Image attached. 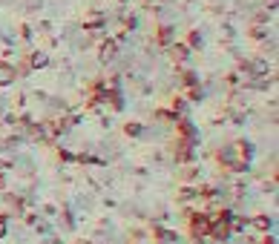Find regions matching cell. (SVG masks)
I'll return each mask as SVG.
<instances>
[{
  "label": "cell",
  "mask_w": 279,
  "mask_h": 244,
  "mask_svg": "<svg viewBox=\"0 0 279 244\" xmlns=\"http://www.w3.org/2000/svg\"><path fill=\"white\" fill-rule=\"evenodd\" d=\"M46 63V55H35V58H32V66H44Z\"/></svg>",
  "instance_id": "obj_6"
},
{
  "label": "cell",
  "mask_w": 279,
  "mask_h": 244,
  "mask_svg": "<svg viewBox=\"0 0 279 244\" xmlns=\"http://www.w3.org/2000/svg\"><path fill=\"white\" fill-rule=\"evenodd\" d=\"M253 224L259 227V230H265V227H270V221H268V218H256V221H253Z\"/></svg>",
  "instance_id": "obj_7"
},
{
  "label": "cell",
  "mask_w": 279,
  "mask_h": 244,
  "mask_svg": "<svg viewBox=\"0 0 279 244\" xmlns=\"http://www.w3.org/2000/svg\"><path fill=\"white\" fill-rule=\"evenodd\" d=\"M170 32H173V29H162V40H164V44H170Z\"/></svg>",
  "instance_id": "obj_8"
},
{
  "label": "cell",
  "mask_w": 279,
  "mask_h": 244,
  "mask_svg": "<svg viewBox=\"0 0 279 244\" xmlns=\"http://www.w3.org/2000/svg\"><path fill=\"white\" fill-rule=\"evenodd\" d=\"M115 40H109V44H104L101 46V61H112V58H115Z\"/></svg>",
  "instance_id": "obj_2"
},
{
  "label": "cell",
  "mask_w": 279,
  "mask_h": 244,
  "mask_svg": "<svg viewBox=\"0 0 279 244\" xmlns=\"http://www.w3.org/2000/svg\"><path fill=\"white\" fill-rule=\"evenodd\" d=\"M173 58H176V61H184V58H187V46H173Z\"/></svg>",
  "instance_id": "obj_5"
},
{
  "label": "cell",
  "mask_w": 279,
  "mask_h": 244,
  "mask_svg": "<svg viewBox=\"0 0 279 244\" xmlns=\"http://www.w3.org/2000/svg\"><path fill=\"white\" fill-rule=\"evenodd\" d=\"M12 78H15V66H12V63H3V61H0V84H9Z\"/></svg>",
  "instance_id": "obj_1"
},
{
  "label": "cell",
  "mask_w": 279,
  "mask_h": 244,
  "mask_svg": "<svg viewBox=\"0 0 279 244\" xmlns=\"http://www.w3.org/2000/svg\"><path fill=\"white\" fill-rule=\"evenodd\" d=\"M207 230H210V221L198 216L196 221H193V233H196V235H202V233H207Z\"/></svg>",
  "instance_id": "obj_3"
},
{
  "label": "cell",
  "mask_w": 279,
  "mask_h": 244,
  "mask_svg": "<svg viewBox=\"0 0 279 244\" xmlns=\"http://www.w3.org/2000/svg\"><path fill=\"white\" fill-rule=\"evenodd\" d=\"M138 132H141V127H135V124L133 127H127V135H138Z\"/></svg>",
  "instance_id": "obj_9"
},
{
  "label": "cell",
  "mask_w": 279,
  "mask_h": 244,
  "mask_svg": "<svg viewBox=\"0 0 279 244\" xmlns=\"http://www.w3.org/2000/svg\"><path fill=\"white\" fill-rule=\"evenodd\" d=\"M248 69H251L253 75H265V72H268V61H253V63H248Z\"/></svg>",
  "instance_id": "obj_4"
},
{
  "label": "cell",
  "mask_w": 279,
  "mask_h": 244,
  "mask_svg": "<svg viewBox=\"0 0 279 244\" xmlns=\"http://www.w3.org/2000/svg\"><path fill=\"white\" fill-rule=\"evenodd\" d=\"M3 235H6V218L0 216V238H3Z\"/></svg>",
  "instance_id": "obj_10"
}]
</instances>
